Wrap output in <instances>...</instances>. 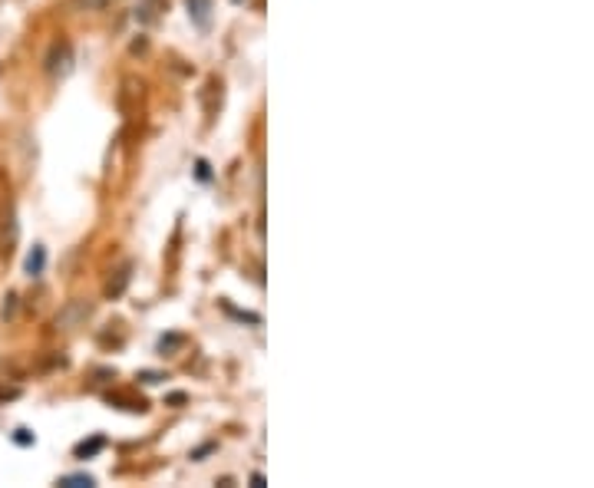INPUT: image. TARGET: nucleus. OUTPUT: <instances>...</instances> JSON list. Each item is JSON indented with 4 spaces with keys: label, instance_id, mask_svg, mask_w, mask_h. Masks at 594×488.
Instances as JSON below:
<instances>
[{
    "label": "nucleus",
    "instance_id": "nucleus-1",
    "mask_svg": "<svg viewBox=\"0 0 594 488\" xmlns=\"http://www.w3.org/2000/svg\"><path fill=\"white\" fill-rule=\"evenodd\" d=\"M185 7H189V17L198 26L212 24V0H185Z\"/></svg>",
    "mask_w": 594,
    "mask_h": 488
},
{
    "label": "nucleus",
    "instance_id": "nucleus-2",
    "mask_svg": "<svg viewBox=\"0 0 594 488\" xmlns=\"http://www.w3.org/2000/svg\"><path fill=\"white\" fill-rule=\"evenodd\" d=\"M43 267H47V251H43V248L37 244V248L30 251V254H26L24 271H26L30 277H37V274H43Z\"/></svg>",
    "mask_w": 594,
    "mask_h": 488
},
{
    "label": "nucleus",
    "instance_id": "nucleus-3",
    "mask_svg": "<svg viewBox=\"0 0 594 488\" xmlns=\"http://www.w3.org/2000/svg\"><path fill=\"white\" fill-rule=\"evenodd\" d=\"M102 446H106V439L102 436H93L89 442H79V446H76V459H89V455H96Z\"/></svg>",
    "mask_w": 594,
    "mask_h": 488
},
{
    "label": "nucleus",
    "instance_id": "nucleus-4",
    "mask_svg": "<svg viewBox=\"0 0 594 488\" xmlns=\"http://www.w3.org/2000/svg\"><path fill=\"white\" fill-rule=\"evenodd\" d=\"M60 485H66V488H79V485H93V475H66V478H60Z\"/></svg>",
    "mask_w": 594,
    "mask_h": 488
},
{
    "label": "nucleus",
    "instance_id": "nucleus-5",
    "mask_svg": "<svg viewBox=\"0 0 594 488\" xmlns=\"http://www.w3.org/2000/svg\"><path fill=\"white\" fill-rule=\"evenodd\" d=\"M13 442H17V446H33L37 436H33L30 429H17V432H13Z\"/></svg>",
    "mask_w": 594,
    "mask_h": 488
},
{
    "label": "nucleus",
    "instance_id": "nucleus-6",
    "mask_svg": "<svg viewBox=\"0 0 594 488\" xmlns=\"http://www.w3.org/2000/svg\"><path fill=\"white\" fill-rule=\"evenodd\" d=\"M195 175H198V182H212V168H208V162H205V159H198V165H195Z\"/></svg>",
    "mask_w": 594,
    "mask_h": 488
},
{
    "label": "nucleus",
    "instance_id": "nucleus-7",
    "mask_svg": "<svg viewBox=\"0 0 594 488\" xmlns=\"http://www.w3.org/2000/svg\"><path fill=\"white\" fill-rule=\"evenodd\" d=\"M139 379H142V383H159V379H162V373H142Z\"/></svg>",
    "mask_w": 594,
    "mask_h": 488
}]
</instances>
